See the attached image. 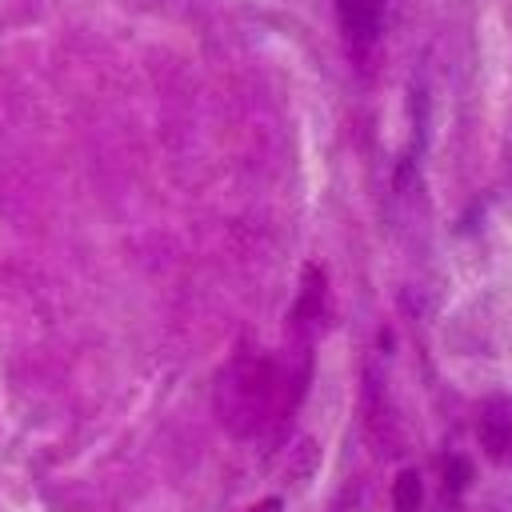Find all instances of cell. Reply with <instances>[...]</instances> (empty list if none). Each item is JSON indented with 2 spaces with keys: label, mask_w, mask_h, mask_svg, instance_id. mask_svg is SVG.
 Listing matches in <instances>:
<instances>
[{
  "label": "cell",
  "mask_w": 512,
  "mask_h": 512,
  "mask_svg": "<svg viewBox=\"0 0 512 512\" xmlns=\"http://www.w3.org/2000/svg\"><path fill=\"white\" fill-rule=\"evenodd\" d=\"M292 376L284 380L280 368L264 356H236L216 380V416L232 436H256L280 424L292 412L288 396Z\"/></svg>",
  "instance_id": "cell-1"
},
{
  "label": "cell",
  "mask_w": 512,
  "mask_h": 512,
  "mask_svg": "<svg viewBox=\"0 0 512 512\" xmlns=\"http://www.w3.org/2000/svg\"><path fill=\"white\" fill-rule=\"evenodd\" d=\"M480 448L492 464L512 468V396H488L476 416Z\"/></svg>",
  "instance_id": "cell-2"
},
{
  "label": "cell",
  "mask_w": 512,
  "mask_h": 512,
  "mask_svg": "<svg viewBox=\"0 0 512 512\" xmlns=\"http://www.w3.org/2000/svg\"><path fill=\"white\" fill-rule=\"evenodd\" d=\"M388 0H336V16L344 28V40L352 52H364L380 36V16Z\"/></svg>",
  "instance_id": "cell-3"
},
{
  "label": "cell",
  "mask_w": 512,
  "mask_h": 512,
  "mask_svg": "<svg viewBox=\"0 0 512 512\" xmlns=\"http://www.w3.org/2000/svg\"><path fill=\"white\" fill-rule=\"evenodd\" d=\"M320 316H324V272L316 264H308L304 268V284H300V300L292 308V320L308 336V332L320 328Z\"/></svg>",
  "instance_id": "cell-4"
},
{
  "label": "cell",
  "mask_w": 512,
  "mask_h": 512,
  "mask_svg": "<svg viewBox=\"0 0 512 512\" xmlns=\"http://www.w3.org/2000/svg\"><path fill=\"white\" fill-rule=\"evenodd\" d=\"M420 500H424L420 472H416V468H404V472L392 480V512H420Z\"/></svg>",
  "instance_id": "cell-5"
},
{
  "label": "cell",
  "mask_w": 512,
  "mask_h": 512,
  "mask_svg": "<svg viewBox=\"0 0 512 512\" xmlns=\"http://www.w3.org/2000/svg\"><path fill=\"white\" fill-rule=\"evenodd\" d=\"M316 464H320V448H316V440L300 436V440L288 448V480L304 484V480L316 472Z\"/></svg>",
  "instance_id": "cell-6"
},
{
  "label": "cell",
  "mask_w": 512,
  "mask_h": 512,
  "mask_svg": "<svg viewBox=\"0 0 512 512\" xmlns=\"http://www.w3.org/2000/svg\"><path fill=\"white\" fill-rule=\"evenodd\" d=\"M468 484H472V464L464 456H448L444 460V500H456Z\"/></svg>",
  "instance_id": "cell-7"
},
{
  "label": "cell",
  "mask_w": 512,
  "mask_h": 512,
  "mask_svg": "<svg viewBox=\"0 0 512 512\" xmlns=\"http://www.w3.org/2000/svg\"><path fill=\"white\" fill-rule=\"evenodd\" d=\"M244 512H280V496H268V500H260V504H252Z\"/></svg>",
  "instance_id": "cell-8"
}]
</instances>
